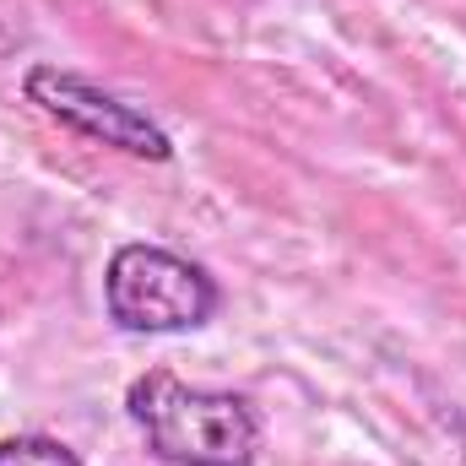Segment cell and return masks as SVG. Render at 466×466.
Here are the masks:
<instances>
[{"instance_id": "cell-1", "label": "cell", "mask_w": 466, "mask_h": 466, "mask_svg": "<svg viewBox=\"0 0 466 466\" xmlns=\"http://www.w3.org/2000/svg\"><path fill=\"white\" fill-rule=\"evenodd\" d=\"M125 412L147 451L168 466H249L260 451V418L244 396L185 385L168 369H147L125 390Z\"/></svg>"}, {"instance_id": "cell-2", "label": "cell", "mask_w": 466, "mask_h": 466, "mask_svg": "<svg viewBox=\"0 0 466 466\" xmlns=\"http://www.w3.org/2000/svg\"><path fill=\"white\" fill-rule=\"evenodd\" d=\"M104 304H109V320L130 337H174V331L207 326L223 293L207 266L163 244H119L104 271Z\"/></svg>"}, {"instance_id": "cell-3", "label": "cell", "mask_w": 466, "mask_h": 466, "mask_svg": "<svg viewBox=\"0 0 466 466\" xmlns=\"http://www.w3.org/2000/svg\"><path fill=\"white\" fill-rule=\"evenodd\" d=\"M22 87H27V104H38L49 119L71 125L87 141H104V147H115L125 157H141V163H168L174 157L168 130L147 109L125 104L119 93L76 76V71H66V66H33Z\"/></svg>"}, {"instance_id": "cell-4", "label": "cell", "mask_w": 466, "mask_h": 466, "mask_svg": "<svg viewBox=\"0 0 466 466\" xmlns=\"http://www.w3.org/2000/svg\"><path fill=\"white\" fill-rule=\"evenodd\" d=\"M0 466H82L71 445L49 440V434H16L0 440Z\"/></svg>"}]
</instances>
